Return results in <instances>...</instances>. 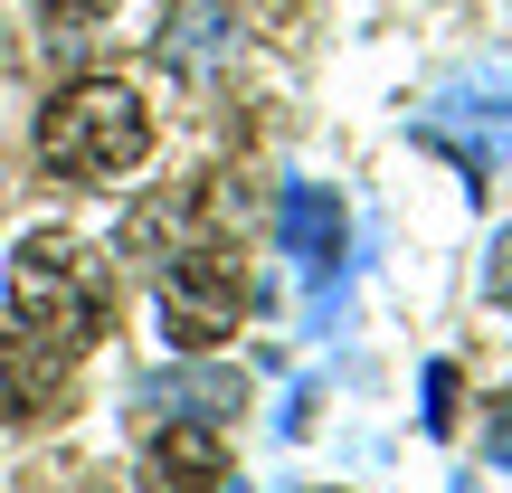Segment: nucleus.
Masks as SVG:
<instances>
[{
    "instance_id": "f257e3e1",
    "label": "nucleus",
    "mask_w": 512,
    "mask_h": 493,
    "mask_svg": "<svg viewBox=\"0 0 512 493\" xmlns=\"http://www.w3.org/2000/svg\"><path fill=\"white\" fill-rule=\"evenodd\" d=\"M10 313L29 332H48L57 351H86L114 332V275L95 247L57 238V228H38V238L10 247Z\"/></svg>"
},
{
    "instance_id": "f03ea898",
    "label": "nucleus",
    "mask_w": 512,
    "mask_h": 493,
    "mask_svg": "<svg viewBox=\"0 0 512 493\" xmlns=\"http://www.w3.org/2000/svg\"><path fill=\"white\" fill-rule=\"evenodd\" d=\"M143 152H152V114H143V95L114 86V76H76V86L38 114V162H48L57 181H124Z\"/></svg>"
},
{
    "instance_id": "7ed1b4c3",
    "label": "nucleus",
    "mask_w": 512,
    "mask_h": 493,
    "mask_svg": "<svg viewBox=\"0 0 512 493\" xmlns=\"http://www.w3.org/2000/svg\"><path fill=\"white\" fill-rule=\"evenodd\" d=\"M418 143L446 152L465 181H494V171L512 162V57H494V67H475V76H456V86L427 95Z\"/></svg>"
},
{
    "instance_id": "20e7f679",
    "label": "nucleus",
    "mask_w": 512,
    "mask_h": 493,
    "mask_svg": "<svg viewBox=\"0 0 512 493\" xmlns=\"http://www.w3.org/2000/svg\"><path fill=\"white\" fill-rule=\"evenodd\" d=\"M247 304H256V285H247V266L228 247L162 256V332H171V351H219L247 323Z\"/></svg>"
},
{
    "instance_id": "39448f33",
    "label": "nucleus",
    "mask_w": 512,
    "mask_h": 493,
    "mask_svg": "<svg viewBox=\"0 0 512 493\" xmlns=\"http://www.w3.org/2000/svg\"><path fill=\"white\" fill-rule=\"evenodd\" d=\"M342 238H351L342 200H332L323 181H294V190H285V247H294V266L323 285V323L342 313V285H332V275H342Z\"/></svg>"
},
{
    "instance_id": "423d86ee",
    "label": "nucleus",
    "mask_w": 512,
    "mask_h": 493,
    "mask_svg": "<svg viewBox=\"0 0 512 493\" xmlns=\"http://www.w3.org/2000/svg\"><path fill=\"white\" fill-rule=\"evenodd\" d=\"M209 484H228V446L200 418H171L133 465V493H209Z\"/></svg>"
},
{
    "instance_id": "0eeeda50",
    "label": "nucleus",
    "mask_w": 512,
    "mask_h": 493,
    "mask_svg": "<svg viewBox=\"0 0 512 493\" xmlns=\"http://www.w3.org/2000/svg\"><path fill=\"white\" fill-rule=\"evenodd\" d=\"M67 361H76V351H57L48 332H19L10 313H0V427L38 418V408L67 389Z\"/></svg>"
},
{
    "instance_id": "6e6552de",
    "label": "nucleus",
    "mask_w": 512,
    "mask_h": 493,
    "mask_svg": "<svg viewBox=\"0 0 512 493\" xmlns=\"http://www.w3.org/2000/svg\"><path fill=\"white\" fill-rule=\"evenodd\" d=\"M143 408L219 427V418H238V408H247V380H238V370H162V380H143Z\"/></svg>"
},
{
    "instance_id": "1a4fd4ad",
    "label": "nucleus",
    "mask_w": 512,
    "mask_h": 493,
    "mask_svg": "<svg viewBox=\"0 0 512 493\" xmlns=\"http://www.w3.org/2000/svg\"><path fill=\"white\" fill-rule=\"evenodd\" d=\"M228 48H238L228 0H190V10H171V29H162V67H181V76H200L209 57H228Z\"/></svg>"
},
{
    "instance_id": "9d476101",
    "label": "nucleus",
    "mask_w": 512,
    "mask_h": 493,
    "mask_svg": "<svg viewBox=\"0 0 512 493\" xmlns=\"http://www.w3.org/2000/svg\"><path fill=\"white\" fill-rule=\"evenodd\" d=\"M114 19V0H38V29H48V57H86V38Z\"/></svg>"
},
{
    "instance_id": "9b49d317",
    "label": "nucleus",
    "mask_w": 512,
    "mask_h": 493,
    "mask_svg": "<svg viewBox=\"0 0 512 493\" xmlns=\"http://www.w3.org/2000/svg\"><path fill=\"white\" fill-rule=\"evenodd\" d=\"M427 437H446L456 427V361H427V408H418Z\"/></svg>"
},
{
    "instance_id": "f8f14e48",
    "label": "nucleus",
    "mask_w": 512,
    "mask_h": 493,
    "mask_svg": "<svg viewBox=\"0 0 512 493\" xmlns=\"http://www.w3.org/2000/svg\"><path fill=\"white\" fill-rule=\"evenodd\" d=\"M484 294H494V304L512 313V228L494 238V256H484Z\"/></svg>"
},
{
    "instance_id": "ddd939ff",
    "label": "nucleus",
    "mask_w": 512,
    "mask_h": 493,
    "mask_svg": "<svg viewBox=\"0 0 512 493\" xmlns=\"http://www.w3.org/2000/svg\"><path fill=\"white\" fill-rule=\"evenodd\" d=\"M484 465H503V475H512V399L494 408V427H484Z\"/></svg>"
},
{
    "instance_id": "4468645a",
    "label": "nucleus",
    "mask_w": 512,
    "mask_h": 493,
    "mask_svg": "<svg viewBox=\"0 0 512 493\" xmlns=\"http://www.w3.org/2000/svg\"><path fill=\"white\" fill-rule=\"evenodd\" d=\"M456 493H475V484H456Z\"/></svg>"
}]
</instances>
